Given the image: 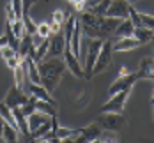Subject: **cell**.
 I'll use <instances>...</instances> for the list:
<instances>
[{"label":"cell","mask_w":154,"mask_h":143,"mask_svg":"<svg viewBox=\"0 0 154 143\" xmlns=\"http://www.w3.org/2000/svg\"><path fill=\"white\" fill-rule=\"evenodd\" d=\"M37 71L41 76V85L51 94L59 87L62 74L66 71L64 58H59V57H48L46 60L43 58L41 62H37Z\"/></svg>","instance_id":"1"},{"label":"cell","mask_w":154,"mask_h":143,"mask_svg":"<svg viewBox=\"0 0 154 143\" xmlns=\"http://www.w3.org/2000/svg\"><path fill=\"white\" fill-rule=\"evenodd\" d=\"M96 122L99 124V127L103 131H108V133H121L128 126V118L122 113H113V111L101 113Z\"/></svg>","instance_id":"2"},{"label":"cell","mask_w":154,"mask_h":143,"mask_svg":"<svg viewBox=\"0 0 154 143\" xmlns=\"http://www.w3.org/2000/svg\"><path fill=\"white\" fill-rule=\"evenodd\" d=\"M112 53H113L112 43H110L108 39H103L101 49H99V53H97V58H96L94 67H92V76L103 73V71H106L108 67H110V64H112Z\"/></svg>","instance_id":"3"},{"label":"cell","mask_w":154,"mask_h":143,"mask_svg":"<svg viewBox=\"0 0 154 143\" xmlns=\"http://www.w3.org/2000/svg\"><path fill=\"white\" fill-rule=\"evenodd\" d=\"M131 94V88H124L121 92H117V94L110 95V99H108L106 103L101 106V113H106V111H113V113H122L124 110V104H126V101H128V97Z\"/></svg>","instance_id":"4"},{"label":"cell","mask_w":154,"mask_h":143,"mask_svg":"<svg viewBox=\"0 0 154 143\" xmlns=\"http://www.w3.org/2000/svg\"><path fill=\"white\" fill-rule=\"evenodd\" d=\"M101 44H103V39H91V43H89L87 57H85V67H83V78L85 79L92 78V67L96 58H97V53L101 49Z\"/></svg>","instance_id":"5"},{"label":"cell","mask_w":154,"mask_h":143,"mask_svg":"<svg viewBox=\"0 0 154 143\" xmlns=\"http://www.w3.org/2000/svg\"><path fill=\"white\" fill-rule=\"evenodd\" d=\"M101 133H103V129L99 127V124H97V122H92V124H89V126L83 127V129H78V134H76V138H75V143L97 142L99 136H101Z\"/></svg>","instance_id":"6"},{"label":"cell","mask_w":154,"mask_h":143,"mask_svg":"<svg viewBox=\"0 0 154 143\" xmlns=\"http://www.w3.org/2000/svg\"><path fill=\"white\" fill-rule=\"evenodd\" d=\"M25 103H29V95L25 94L23 88H18L16 85L9 88V92L5 94V99H4V104L9 106L11 110L18 108V106H23Z\"/></svg>","instance_id":"7"},{"label":"cell","mask_w":154,"mask_h":143,"mask_svg":"<svg viewBox=\"0 0 154 143\" xmlns=\"http://www.w3.org/2000/svg\"><path fill=\"white\" fill-rule=\"evenodd\" d=\"M62 58H64V64H66V69H69L75 78H83V67H82V64H80V58H76V57L73 55L71 48L67 46V44L64 48Z\"/></svg>","instance_id":"8"},{"label":"cell","mask_w":154,"mask_h":143,"mask_svg":"<svg viewBox=\"0 0 154 143\" xmlns=\"http://www.w3.org/2000/svg\"><path fill=\"white\" fill-rule=\"evenodd\" d=\"M129 2L126 0H110V5H108L105 16L110 18H119V19H126L129 14Z\"/></svg>","instance_id":"9"},{"label":"cell","mask_w":154,"mask_h":143,"mask_svg":"<svg viewBox=\"0 0 154 143\" xmlns=\"http://www.w3.org/2000/svg\"><path fill=\"white\" fill-rule=\"evenodd\" d=\"M135 81H138V79H137V73L121 74L119 78L110 85V88H108V95L117 94V92H121V90H124V88H133V83H135Z\"/></svg>","instance_id":"10"},{"label":"cell","mask_w":154,"mask_h":143,"mask_svg":"<svg viewBox=\"0 0 154 143\" xmlns=\"http://www.w3.org/2000/svg\"><path fill=\"white\" fill-rule=\"evenodd\" d=\"M50 44H48V55L46 57H62L64 48H66V39L64 34L57 32V34H50Z\"/></svg>","instance_id":"11"},{"label":"cell","mask_w":154,"mask_h":143,"mask_svg":"<svg viewBox=\"0 0 154 143\" xmlns=\"http://www.w3.org/2000/svg\"><path fill=\"white\" fill-rule=\"evenodd\" d=\"M128 18L131 19L133 27H145V28H154V18L152 14H143V13H138L137 9L129 7V14Z\"/></svg>","instance_id":"12"},{"label":"cell","mask_w":154,"mask_h":143,"mask_svg":"<svg viewBox=\"0 0 154 143\" xmlns=\"http://www.w3.org/2000/svg\"><path fill=\"white\" fill-rule=\"evenodd\" d=\"M25 88H27V90H29V94L34 95L35 99H43V101H48V103L57 104V101L51 97V94L48 92L41 83H32V81H29V83H25Z\"/></svg>","instance_id":"13"},{"label":"cell","mask_w":154,"mask_h":143,"mask_svg":"<svg viewBox=\"0 0 154 143\" xmlns=\"http://www.w3.org/2000/svg\"><path fill=\"white\" fill-rule=\"evenodd\" d=\"M121 23L119 18H110V16H101L99 18V30H101V35L103 39H106L110 34H113V30L117 28V25Z\"/></svg>","instance_id":"14"},{"label":"cell","mask_w":154,"mask_h":143,"mask_svg":"<svg viewBox=\"0 0 154 143\" xmlns=\"http://www.w3.org/2000/svg\"><path fill=\"white\" fill-rule=\"evenodd\" d=\"M0 53H2V58L5 60V64L9 65V69H14V67H18L20 64L23 62V60L18 57V51H16L14 48L7 46V44L0 48Z\"/></svg>","instance_id":"15"},{"label":"cell","mask_w":154,"mask_h":143,"mask_svg":"<svg viewBox=\"0 0 154 143\" xmlns=\"http://www.w3.org/2000/svg\"><path fill=\"white\" fill-rule=\"evenodd\" d=\"M152 57H143L142 62H140V67L137 71V79H151L152 81L154 73H152Z\"/></svg>","instance_id":"16"},{"label":"cell","mask_w":154,"mask_h":143,"mask_svg":"<svg viewBox=\"0 0 154 143\" xmlns=\"http://www.w3.org/2000/svg\"><path fill=\"white\" fill-rule=\"evenodd\" d=\"M29 99L34 103V106H35V110H37V111L45 113V115H48V117H53V115H57V108H59V104L48 103V101H43V99H35L34 95H29Z\"/></svg>","instance_id":"17"},{"label":"cell","mask_w":154,"mask_h":143,"mask_svg":"<svg viewBox=\"0 0 154 143\" xmlns=\"http://www.w3.org/2000/svg\"><path fill=\"white\" fill-rule=\"evenodd\" d=\"M138 46H140V43L133 35H129V37H119L117 43H112V49L113 51H131V49H135V48H138Z\"/></svg>","instance_id":"18"},{"label":"cell","mask_w":154,"mask_h":143,"mask_svg":"<svg viewBox=\"0 0 154 143\" xmlns=\"http://www.w3.org/2000/svg\"><path fill=\"white\" fill-rule=\"evenodd\" d=\"M32 48L34 46V43H32V35L30 34H25L21 39H20V44H18V57L21 58V60H25V57H29V53L32 51Z\"/></svg>","instance_id":"19"},{"label":"cell","mask_w":154,"mask_h":143,"mask_svg":"<svg viewBox=\"0 0 154 143\" xmlns=\"http://www.w3.org/2000/svg\"><path fill=\"white\" fill-rule=\"evenodd\" d=\"M46 120H50V117L45 115V113H41V111H32L30 115L27 117V124H29V131H34V129H37V127L41 126V124H45Z\"/></svg>","instance_id":"20"},{"label":"cell","mask_w":154,"mask_h":143,"mask_svg":"<svg viewBox=\"0 0 154 143\" xmlns=\"http://www.w3.org/2000/svg\"><path fill=\"white\" fill-rule=\"evenodd\" d=\"M140 44H147L152 41V28H145V27H135L133 28V34H131Z\"/></svg>","instance_id":"21"},{"label":"cell","mask_w":154,"mask_h":143,"mask_svg":"<svg viewBox=\"0 0 154 143\" xmlns=\"http://www.w3.org/2000/svg\"><path fill=\"white\" fill-rule=\"evenodd\" d=\"M133 23H131V19L129 18H126V19H121V23L117 25V28L113 30L115 34V37H129L131 34H133Z\"/></svg>","instance_id":"22"},{"label":"cell","mask_w":154,"mask_h":143,"mask_svg":"<svg viewBox=\"0 0 154 143\" xmlns=\"http://www.w3.org/2000/svg\"><path fill=\"white\" fill-rule=\"evenodd\" d=\"M14 71V81L18 88H23L25 90V83H27V71H25V60L20 64L18 67L13 69Z\"/></svg>","instance_id":"23"},{"label":"cell","mask_w":154,"mask_h":143,"mask_svg":"<svg viewBox=\"0 0 154 143\" xmlns=\"http://www.w3.org/2000/svg\"><path fill=\"white\" fill-rule=\"evenodd\" d=\"M2 140L7 143H14L20 140V136H18V129L14 126H11V124H4V129H2Z\"/></svg>","instance_id":"24"},{"label":"cell","mask_w":154,"mask_h":143,"mask_svg":"<svg viewBox=\"0 0 154 143\" xmlns=\"http://www.w3.org/2000/svg\"><path fill=\"white\" fill-rule=\"evenodd\" d=\"M0 117H2L7 124H11V126H14L16 129H18V126H16V120H14V115H13V110H11L9 106H5L4 103H0Z\"/></svg>","instance_id":"25"},{"label":"cell","mask_w":154,"mask_h":143,"mask_svg":"<svg viewBox=\"0 0 154 143\" xmlns=\"http://www.w3.org/2000/svg\"><path fill=\"white\" fill-rule=\"evenodd\" d=\"M21 19H23V27H25V32L27 34H35L37 30V23H34V19L30 18V13H23L21 14Z\"/></svg>","instance_id":"26"},{"label":"cell","mask_w":154,"mask_h":143,"mask_svg":"<svg viewBox=\"0 0 154 143\" xmlns=\"http://www.w3.org/2000/svg\"><path fill=\"white\" fill-rule=\"evenodd\" d=\"M11 27H13V32H14V35L18 39H21L27 32H25V27H23V19L21 18H16L14 21L11 23Z\"/></svg>","instance_id":"27"},{"label":"cell","mask_w":154,"mask_h":143,"mask_svg":"<svg viewBox=\"0 0 154 143\" xmlns=\"http://www.w3.org/2000/svg\"><path fill=\"white\" fill-rule=\"evenodd\" d=\"M87 103H89V92L83 90V92L78 94V97L75 99V108H76V110H83V108L87 106Z\"/></svg>","instance_id":"28"},{"label":"cell","mask_w":154,"mask_h":143,"mask_svg":"<svg viewBox=\"0 0 154 143\" xmlns=\"http://www.w3.org/2000/svg\"><path fill=\"white\" fill-rule=\"evenodd\" d=\"M67 16H69V13H64V11H60V9H57V11H53V14H51V19H50V21L59 23V25H64L66 19H67Z\"/></svg>","instance_id":"29"},{"label":"cell","mask_w":154,"mask_h":143,"mask_svg":"<svg viewBox=\"0 0 154 143\" xmlns=\"http://www.w3.org/2000/svg\"><path fill=\"white\" fill-rule=\"evenodd\" d=\"M35 34H37L41 39H46V37H50V34H51V30H50V23H39V25H37V30H35Z\"/></svg>","instance_id":"30"},{"label":"cell","mask_w":154,"mask_h":143,"mask_svg":"<svg viewBox=\"0 0 154 143\" xmlns=\"http://www.w3.org/2000/svg\"><path fill=\"white\" fill-rule=\"evenodd\" d=\"M11 5L14 9L16 18H21V14H23V4H21V0H11Z\"/></svg>","instance_id":"31"},{"label":"cell","mask_w":154,"mask_h":143,"mask_svg":"<svg viewBox=\"0 0 154 143\" xmlns=\"http://www.w3.org/2000/svg\"><path fill=\"white\" fill-rule=\"evenodd\" d=\"M5 16H7V21H14L16 19V14H14V9H13V5H11V2H7L5 4Z\"/></svg>","instance_id":"32"},{"label":"cell","mask_w":154,"mask_h":143,"mask_svg":"<svg viewBox=\"0 0 154 143\" xmlns=\"http://www.w3.org/2000/svg\"><path fill=\"white\" fill-rule=\"evenodd\" d=\"M21 4H23V13H30L32 5L37 4V0H21Z\"/></svg>","instance_id":"33"},{"label":"cell","mask_w":154,"mask_h":143,"mask_svg":"<svg viewBox=\"0 0 154 143\" xmlns=\"http://www.w3.org/2000/svg\"><path fill=\"white\" fill-rule=\"evenodd\" d=\"M73 7L76 9L78 13H83V11L87 9V5H85V0H76V2L73 4Z\"/></svg>","instance_id":"34"},{"label":"cell","mask_w":154,"mask_h":143,"mask_svg":"<svg viewBox=\"0 0 154 143\" xmlns=\"http://www.w3.org/2000/svg\"><path fill=\"white\" fill-rule=\"evenodd\" d=\"M5 44H7V37L5 35H0V48L5 46Z\"/></svg>","instance_id":"35"},{"label":"cell","mask_w":154,"mask_h":143,"mask_svg":"<svg viewBox=\"0 0 154 143\" xmlns=\"http://www.w3.org/2000/svg\"><path fill=\"white\" fill-rule=\"evenodd\" d=\"M128 73H129V71H128V67L122 65V67H121V71H119V76H121V74H128Z\"/></svg>","instance_id":"36"},{"label":"cell","mask_w":154,"mask_h":143,"mask_svg":"<svg viewBox=\"0 0 154 143\" xmlns=\"http://www.w3.org/2000/svg\"><path fill=\"white\" fill-rule=\"evenodd\" d=\"M4 124H5V120L0 117V138H2V129H4Z\"/></svg>","instance_id":"37"},{"label":"cell","mask_w":154,"mask_h":143,"mask_svg":"<svg viewBox=\"0 0 154 143\" xmlns=\"http://www.w3.org/2000/svg\"><path fill=\"white\" fill-rule=\"evenodd\" d=\"M126 2H129V4H131V2H135V0H126Z\"/></svg>","instance_id":"38"}]
</instances>
